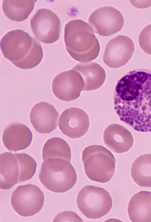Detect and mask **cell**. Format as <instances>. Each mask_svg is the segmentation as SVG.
Here are the masks:
<instances>
[{
    "instance_id": "obj_4",
    "label": "cell",
    "mask_w": 151,
    "mask_h": 222,
    "mask_svg": "<svg viewBox=\"0 0 151 222\" xmlns=\"http://www.w3.org/2000/svg\"><path fill=\"white\" fill-rule=\"evenodd\" d=\"M82 157L86 174L89 179L104 183L111 179L116 160L109 150L101 145H90L83 151Z\"/></svg>"
},
{
    "instance_id": "obj_19",
    "label": "cell",
    "mask_w": 151,
    "mask_h": 222,
    "mask_svg": "<svg viewBox=\"0 0 151 222\" xmlns=\"http://www.w3.org/2000/svg\"><path fill=\"white\" fill-rule=\"evenodd\" d=\"M36 1L35 0H4L3 10L10 19L17 22L23 21L27 18L32 11Z\"/></svg>"
},
{
    "instance_id": "obj_14",
    "label": "cell",
    "mask_w": 151,
    "mask_h": 222,
    "mask_svg": "<svg viewBox=\"0 0 151 222\" xmlns=\"http://www.w3.org/2000/svg\"><path fill=\"white\" fill-rule=\"evenodd\" d=\"M103 139L106 146L117 153L128 151L134 142L131 133L123 126L116 124H111L107 127L104 133Z\"/></svg>"
},
{
    "instance_id": "obj_3",
    "label": "cell",
    "mask_w": 151,
    "mask_h": 222,
    "mask_svg": "<svg viewBox=\"0 0 151 222\" xmlns=\"http://www.w3.org/2000/svg\"><path fill=\"white\" fill-rule=\"evenodd\" d=\"M39 178L47 189L58 193L66 192L76 183L77 175L69 161L62 158H50L42 164Z\"/></svg>"
},
{
    "instance_id": "obj_17",
    "label": "cell",
    "mask_w": 151,
    "mask_h": 222,
    "mask_svg": "<svg viewBox=\"0 0 151 222\" xmlns=\"http://www.w3.org/2000/svg\"><path fill=\"white\" fill-rule=\"evenodd\" d=\"M19 167L15 154L6 152L0 156V187L11 188L19 182Z\"/></svg>"
},
{
    "instance_id": "obj_18",
    "label": "cell",
    "mask_w": 151,
    "mask_h": 222,
    "mask_svg": "<svg viewBox=\"0 0 151 222\" xmlns=\"http://www.w3.org/2000/svg\"><path fill=\"white\" fill-rule=\"evenodd\" d=\"M73 69L77 71L82 77L84 82V90L97 89L103 85L105 80L104 70L97 63H79Z\"/></svg>"
},
{
    "instance_id": "obj_13",
    "label": "cell",
    "mask_w": 151,
    "mask_h": 222,
    "mask_svg": "<svg viewBox=\"0 0 151 222\" xmlns=\"http://www.w3.org/2000/svg\"><path fill=\"white\" fill-rule=\"evenodd\" d=\"M59 114L51 105L44 102L35 105L30 112V122L35 130L41 133H49L57 126Z\"/></svg>"
},
{
    "instance_id": "obj_6",
    "label": "cell",
    "mask_w": 151,
    "mask_h": 222,
    "mask_svg": "<svg viewBox=\"0 0 151 222\" xmlns=\"http://www.w3.org/2000/svg\"><path fill=\"white\" fill-rule=\"evenodd\" d=\"M44 201L42 191L37 186L31 184L18 186L13 192L11 198L14 210L24 217L31 216L38 213Z\"/></svg>"
},
{
    "instance_id": "obj_20",
    "label": "cell",
    "mask_w": 151,
    "mask_h": 222,
    "mask_svg": "<svg viewBox=\"0 0 151 222\" xmlns=\"http://www.w3.org/2000/svg\"><path fill=\"white\" fill-rule=\"evenodd\" d=\"M131 174L138 185L151 187V154L141 155L135 160L131 167Z\"/></svg>"
},
{
    "instance_id": "obj_21",
    "label": "cell",
    "mask_w": 151,
    "mask_h": 222,
    "mask_svg": "<svg viewBox=\"0 0 151 222\" xmlns=\"http://www.w3.org/2000/svg\"><path fill=\"white\" fill-rule=\"evenodd\" d=\"M42 155L44 161L50 158H62L70 161L71 151L68 143L63 139L54 137L47 140L44 146Z\"/></svg>"
},
{
    "instance_id": "obj_1",
    "label": "cell",
    "mask_w": 151,
    "mask_h": 222,
    "mask_svg": "<svg viewBox=\"0 0 151 222\" xmlns=\"http://www.w3.org/2000/svg\"><path fill=\"white\" fill-rule=\"evenodd\" d=\"M114 99L121 121L136 131L151 132V71L128 72L118 81Z\"/></svg>"
},
{
    "instance_id": "obj_12",
    "label": "cell",
    "mask_w": 151,
    "mask_h": 222,
    "mask_svg": "<svg viewBox=\"0 0 151 222\" xmlns=\"http://www.w3.org/2000/svg\"><path fill=\"white\" fill-rule=\"evenodd\" d=\"M58 125L65 135L72 138H79L84 135L88 129L89 117L82 109L71 107L62 112L59 120Z\"/></svg>"
},
{
    "instance_id": "obj_7",
    "label": "cell",
    "mask_w": 151,
    "mask_h": 222,
    "mask_svg": "<svg viewBox=\"0 0 151 222\" xmlns=\"http://www.w3.org/2000/svg\"><path fill=\"white\" fill-rule=\"evenodd\" d=\"M34 39L22 30L10 31L2 37L1 41L3 54L16 66L28 55L32 48Z\"/></svg>"
},
{
    "instance_id": "obj_11",
    "label": "cell",
    "mask_w": 151,
    "mask_h": 222,
    "mask_svg": "<svg viewBox=\"0 0 151 222\" xmlns=\"http://www.w3.org/2000/svg\"><path fill=\"white\" fill-rule=\"evenodd\" d=\"M134 50L131 39L126 36L119 35L107 44L103 57L104 62L110 68L120 67L128 62Z\"/></svg>"
},
{
    "instance_id": "obj_2",
    "label": "cell",
    "mask_w": 151,
    "mask_h": 222,
    "mask_svg": "<svg viewBox=\"0 0 151 222\" xmlns=\"http://www.w3.org/2000/svg\"><path fill=\"white\" fill-rule=\"evenodd\" d=\"M64 39L68 53L78 61L89 62L99 55L100 46L93 29L82 20H72L66 25Z\"/></svg>"
},
{
    "instance_id": "obj_25",
    "label": "cell",
    "mask_w": 151,
    "mask_h": 222,
    "mask_svg": "<svg viewBox=\"0 0 151 222\" xmlns=\"http://www.w3.org/2000/svg\"><path fill=\"white\" fill-rule=\"evenodd\" d=\"M53 221L81 222L83 221L75 212L70 211H66L58 214Z\"/></svg>"
},
{
    "instance_id": "obj_10",
    "label": "cell",
    "mask_w": 151,
    "mask_h": 222,
    "mask_svg": "<svg viewBox=\"0 0 151 222\" xmlns=\"http://www.w3.org/2000/svg\"><path fill=\"white\" fill-rule=\"evenodd\" d=\"M84 82L80 74L73 68L57 75L53 80V93L59 99L70 101L78 98L83 90Z\"/></svg>"
},
{
    "instance_id": "obj_23",
    "label": "cell",
    "mask_w": 151,
    "mask_h": 222,
    "mask_svg": "<svg viewBox=\"0 0 151 222\" xmlns=\"http://www.w3.org/2000/svg\"><path fill=\"white\" fill-rule=\"evenodd\" d=\"M43 56L40 45L35 38L32 48L27 56L16 66L23 69H29L37 66L41 62Z\"/></svg>"
},
{
    "instance_id": "obj_22",
    "label": "cell",
    "mask_w": 151,
    "mask_h": 222,
    "mask_svg": "<svg viewBox=\"0 0 151 222\" xmlns=\"http://www.w3.org/2000/svg\"><path fill=\"white\" fill-rule=\"evenodd\" d=\"M19 167V182H22L31 179L35 172L37 163L30 156L25 154H15Z\"/></svg>"
},
{
    "instance_id": "obj_16",
    "label": "cell",
    "mask_w": 151,
    "mask_h": 222,
    "mask_svg": "<svg viewBox=\"0 0 151 222\" xmlns=\"http://www.w3.org/2000/svg\"><path fill=\"white\" fill-rule=\"evenodd\" d=\"M128 212L132 222H151V192L140 191L131 198Z\"/></svg>"
},
{
    "instance_id": "obj_15",
    "label": "cell",
    "mask_w": 151,
    "mask_h": 222,
    "mask_svg": "<svg viewBox=\"0 0 151 222\" xmlns=\"http://www.w3.org/2000/svg\"><path fill=\"white\" fill-rule=\"evenodd\" d=\"M32 134L29 129L20 123H14L4 130L2 136L4 144L9 151L24 149L31 144Z\"/></svg>"
},
{
    "instance_id": "obj_9",
    "label": "cell",
    "mask_w": 151,
    "mask_h": 222,
    "mask_svg": "<svg viewBox=\"0 0 151 222\" xmlns=\"http://www.w3.org/2000/svg\"><path fill=\"white\" fill-rule=\"evenodd\" d=\"M88 22L95 32L101 36H109L119 31L124 21L118 10L106 6L94 11L90 15Z\"/></svg>"
},
{
    "instance_id": "obj_5",
    "label": "cell",
    "mask_w": 151,
    "mask_h": 222,
    "mask_svg": "<svg viewBox=\"0 0 151 222\" xmlns=\"http://www.w3.org/2000/svg\"><path fill=\"white\" fill-rule=\"evenodd\" d=\"M78 208L86 217L96 219L107 214L112 205L109 193L104 188L87 185L79 192L77 198Z\"/></svg>"
},
{
    "instance_id": "obj_24",
    "label": "cell",
    "mask_w": 151,
    "mask_h": 222,
    "mask_svg": "<svg viewBox=\"0 0 151 222\" xmlns=\"http://www.w3.org/2000/svg\"><path fill=\"white\" fill-rule=\"evenodd\" d=\"M139 45L146 53L151 55V24L145 27L139 37Z\"/></svg>"
},
{
    "instance_id": "obj_8",
    "label": "cell",
    "mask_w": 151,
    "mask_h": 222,
    "mask_svg": "<svg viewBox=\"0 0 151 222\" xmlns=\"http://www.w3.org/2000/svg\"><path fill=\"white\" fill-rule=\"evenodd\" d=\"M30 25L36 38L44 43H53L59 37L60 20L49 9H41L37 10L31 19Z\"/></svg>"
}]
</instances>
